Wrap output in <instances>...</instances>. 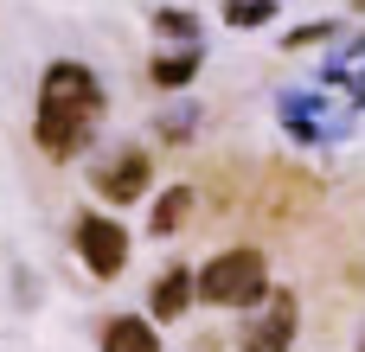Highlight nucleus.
<instances>
[{
  "instance_id": "39448f33",
  "label": "nucleus",
  "mask_w": 365,
  "mask_h": 352,
  "mask_svg": "<svg viewBox=\"0 0 365 352\" xmlns=\"http://www.w3.org/2000/svg\"><path fill=\"white\" fill-rule=\"evenodd\" d=\"M148 186H154V160H148L141 147H122V154H109V160L96 167V192H103L109 205H135Z\"/></svg>"
},
{
  "instance_id": "0eeeda50",
  "label": "nucleus",
  "mask_w": 365,
  "mask_h": 352,
  "mask_svg": "<svg viewBox=\"0 0 365 352\" xmlns=\"http://www.w3.org/2000/svg\"><path fill=\"white\" fill-rule=\"evenodd\" d=\"M103 352H160V333H154V321L109 314L103 321Z\"/></svg>"
},
{
  "instance_id": "9d476101",
  "label": "nucleus",
  "mask_w": 365,
  "mask_h": 352,
  "mask_svg": "<svg viewBox=\"0 0 365 352\" xmlns=\"http://www.w3.org/2000/svg\"><path fill=\"white\" fill-rule=\"evenodd\" d=\"M186 212H192V192H186V186H167V192L154 199V218H148L154 237H173V231L186 224Z\"/></svg>"
},
{
  "instance_id": "ddd939ff",
  "label": "nucleus",
  "mask_w": 365,
  "mask_h": 352,
  "mask_svg": "<svg viewBox=\"0 0 365 352\" xmlns=\"http://www.w3.org/2000/svg\"><path fill=\"white\" fill-rule=\"evenodd\" d=\"M160 135H167V141L192 135V109H173V115H160Z\"/></svg>"
},
{
  "instance_id": "4468645a",
  "label": "nucleus",
  "mask_w": 365,
  "mask_h": 352,
  "mask_svg": "<svg viewBox=\"0 0 365 352\" xmlns=\"http://www.w3.org/2000/svg\"><path fill=\"white\" fill-rule=\"evenodd\" d=\"M359 352H365V346H359Z\"/></svg>"
},
{
  "instance_id": "1a4fd4ad",
  "label": "nucleus",
  "mask_w": 365,
  "mask_h": 352,
  "mask_svg": "<svg viewBox=\"0 0 365 352\" xmlns=\"http://www.w3.org/2000/svg\"><path fill=\"white\" fill-rule=\"evenodd\" d=\"M148 77H154L160 90H180V83H192V77H199V45H186V51H160Z\"/></svg>"
},
{
  "instance_id": "f03ea898",
  "label": "nucleus",
  "mask_w": 365,
  "mask_h": 352,
  "mask_svg": "<svg viewBox=\"0 0 365 352\" xmlns=\"http://www.w3.org/2000/svg\"><path fill=\"white\" fill-rule=\"evenodd\" d=\"M263 295H269L263 250H225L199 269V301H212V308H257Z\"/></svg>"
},
{
  "instance_id": "9b49d317",
  "label": "nucleus",
  "mask_w": 365,
  "mask_h": 352,
  "mask_svg": "<svg viewBox=\"0 0 365 352\" xmlns=\"http://www.w3.org/2000/svg\"><path fill=\"white\" fill-rule=\"evenodd\" d=\"M269 13H276V0H225V19L244 26V32L250 26H269Z\"/></svg>"
},
{
  "instance_id": "7ed1b4c3",
  "label": "nucleus",
  "mask_w": 365,
  "mask_h": 352,
  "mask_svg": "<svg viewBox=\"0 0 365 352\" xmlns=\"http://www.w3.org/2000/svg\"><path fill=\"white\" fill-rule=\"evenodd\" d=\"M77 257H83V269L96 282H115L128 269V231L115 218H103V212H83L77 218Z\"/></svg>"
},
{
  "instance_id": "423d86ee",
  "label": "nucleus",
  "mask_w": 365,
  "mask_h": 352,
  "mask_svg": "<svg viewBox=\"0 0 365 352\" xmlns=\"http://www.w3.org/2000/svg\"><path fill=\"white\" fill-rule=\"evenodd\" d=\"M199 301V276L186 263H173L160 282H154V321H186V308Z\"/></svg>"
},
{
  "instance_id": "f257e3e1",
  "label": "nucleus",
  "mask_w": 365,
  "mask_h": 352,
  "mask_svg": "<svg viewBox=\"0 0 365 352\" xmlns=\"http://www.w3.org/2000/svg\"><path fill=\"white\" fill-rule=\"evenodd\" d=\"M96 122H103V83L90 77V64L51 58L45 77H38V115H32L38 147L51 160H77L96 141Z\"/></svg>"
},
{
  "instance_id": "f8f14e48",
  "label": "nucleus",
  "mask_w": 365,
  "mask_h": 352,
  "mask_svg": "<svg viewBox=\"0 0 365 352\" xmlns=\"http://www.w3.org/2000/svg\"><path fill=\"white\" fill-rule=\"evenodd\" d=\"M154 26H160L167 38H199V19H192V13H180V6H160V13H154Z\"/></svg>"
},
{
  "instance_id": "6e6552de",
  "label": "nucleus",
  "mask_w": 365,
  "mask_h": 352,
  "mask_svg": "<svg viewBox=\"0 0 365 352\" xmlns=\"http://www.w3.org/2000/svg\"><path fill=\"white\" fill-rule=\"evenodd\" d=\"M308 205H314V180H295V173H276L269 192H263V212H269V218H295V212H308Z\"/></svg>"
},
{
  "instance_id": "20e7f679",
  "label": "nucleus",
  "mask_w": 365,
  "mask_h": 352,
  "mask_svg": "<svg viewBox=\"0 0 365 352\" xmlns=\"http://www.w3.org/2000/svg\"><path fill=\"white\" fill-rule=\"evenodd\" d=\"M295 321H302L295 295H289V289H269V295H263V314L244 327V340H237V346H244V352H289Z\"/></svg>"
}]
</instances>
